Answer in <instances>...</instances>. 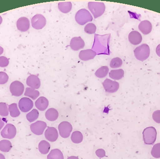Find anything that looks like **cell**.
I'll list each match as a JSON object with an SVG mask.
<instances>
[{
    "mask_svg": "<svg viewBox=\"0 0 160 159\" xmlns=\"http://www.w3.org/2000/svg\"><path fill=\"white\" fill-rule=\"evenodd\" d=\"M150 53V48L147 44H146L139 46L134 50L135 58L141 61H144L147 59L149 57Z\"/></svg>",
    "mask_w": 160,
    "mask_h": 159,
    "instance_id": "1",
    "label": "cell"
},
{
    "mask_svg": "<svg viewBox=\"0 0 160 159\" xmlns=\"http://www.w3.org/2000/svg\"><path fill=\"white\" fill-rule=\"evenodd\" d=\"M144 143L152 145L156 142L157 137V131L154 127H148L144 129L142 133Z\"/></svg>",
    "mask_w": 160,
    "mask_h": 159,
    "instance_id": "2",
    "label": "cell"
},
{
    "mask_svg": "<svg viewBox=\"0 0 160 159\" xmlns=\"http://www.w3.org/2000/svg\"><path fill=\"white\" fill-rule=\"evenodd\" d=\"M88 8L95 19L101 16L105 12V6L103 2H89Z\"/></svg>",
    "mask_w": 160,
    "mask_h": 159,
    "instance_id": "3",
    "label": "cell"
},
{
    "mask_svg": "<svg viewBox=\"0 0 160 159\" xmlns=\"http://www.w3.org/2000/svg\"><path fill=\"white\" fill-rule=\"evenodd\" d=\"M75 20L79 24L83 25L87 22L92 21L93 17L88 10L82 8L76 13Z\"/></svg>",
    "mask_w": 160,
    "mask_h": 159,
    "instance_id": "4",
    "label": "cell"
},
{
    "mask_svg": "<svg viewBox=\"0 0 160 159\" xmlns=\"http://www.w3.org/2000/svg\"><path fill=\"white\" fill-rule=\"evenodd\" d=\"M32 25L36 30H41L43 29L47 23L46 18L41 14L35 15L31 20Z\"/></svg>",
    "mask_w": 160,
    "mask_h": 159,
    "instance_id": "5",
    "label": "cell"
},
{
    "mask_svg": "<svg viewBox=\"0 0 160 159\" xmlns=\"http://www.w3.org/2000/svg\"><path fill=\"white\" fill-rule=\"evenodd\" d=\"M10 92L12 96L19 97L23 93L24 87L23 84L18 81H13L9 87Z\"/></svg>",
    "mask_w": 160,
    "mask_h": 159,
    "instance_id": "6",
    "label": "cell"
},
{
    "mask_svg": "<svg viewBox=\"0 0 160 159\" xmlns=\"http://www.w3.org/2000/svg\"><path fill=\"white\" fill-rule=\"evenodd\" d=\"M58 129L61 137L63 138H67L70 136L73 130V127L69 122L63 121L59 124Z\"/></svg>",
    "mask_w": 160,
    "mask_h": 159,
    "instance_id": "7",
    "label": "cell"
},
{
    "mask_svg": "<svg viewBox=\"0 0 160 159\" xmlns=\"http://www.w3.org/2000/svg\"><path fill=\"white\" fill-rule=\"evenodd\" d=\"M17 134V129L14 125L12 124H8L1 131V134L4 138L12 139L15 138Z\"/></svg>",
    "mask_w": 160,
    "mask_h": 159,
    "instance_id": "8",
    "label": "cell"
},
{
    "mask_svg": "<svg viewBox=\"0 0 160 159\" xmlns=\"http://www.w3.org/2000/svg\"><path fill=\"white\" fill-rule=\"evenodd\" d=\"M102 84L105 91L108 93H114L118 90L119 88V84L118 82L108 78L105 79Z\"/></svg>",
    "mask_w": 160,
    "mask_h": 159,
    "instance_id": "9",
    "label": "cell"
},
{
    "mask_svg": "<svg viewBox=\"0 0 160 159\" xmlns=\"http://www.w3.org/2000/svg\"><path fill=\"white\" fill-rule=\"evenodd\" d=\"M47 127V124L46 122L39 120L31 124L30 129L34 134L40 135L43 134Z\"/></svg>",
    "mask_w": 160,
    "mask_h": 159,
    "instance_id": "10",
    "label": "cell"
},
{
    "mask_svg": "<svg viewBox=\"0 0 160 159\" xmlns=\"http://www.w3.org/2000/svg\"><path fill=\"white\" fill-rule=\"evenodd\" d=\"M18 106L20 110L23 113H27L32 108L33 103L28 98H22L19 101Z\"/></svg>",
    "mask_w": 160,
    "mask_h": 159,
    "instance_id": "11",
    "label": "cell"
},
{
    "mask_svg": "<svg viewBox=\"0 0 160 159\" xmlns=\"http://www.w3.org/2000/svg\"><path fill=\"white\" fill-rule=\"evenodd\" d=\"M85 46V42L81 37H74L71 39L70 47L72 50L77 51L83 48Z\"/></svg>",
    "mask_w": 160,
    "mask_h": 159,
    "instance_id": "12",
    "label": "cell"
},
{
    "mask_svg": "<svg viewBox=\"0 0 160 159\" xmlns=\"http://www.w3.org/2000/svg\"><path fill=\"white\" fill-rule=\"evenodd\" d=\"M17 27L18 30L20 31H26L30 28V21L27 17H21L17 21Z\"/></svg>",
    "mask_w": 160,
    "mask_h": 159,
    "instance_id": "13",
    "label": "cell"
},
{
    "mask_svg": "<svg viewBox=\"0 0 160 159\" xmlns=\"http://www.w3.org/2000/svg\"><path fill=\"white\" fill-rule=\"evenodd\" d=\"M27 86L32 88L38 89L40 87L41 82L39 77L35 75H31L27 77L26 80Z\"/></svg>",
    "mask_w": 160,
    "mask_h": 159,
    "instance_id": "14",
    "label": "cell"
},
{
    "mask_svg": "<svg viewBox=\"0 0 160 159\" xmlns=\"http://www.w3.org/2000/svg\"><path fill=\"white\" fill-rule=\"evenodd\" d=\"M58 131L53 127H48L45 133V137L50 142H55L58 139Z\"/></svg>",
    "mask_w": 160,
    "mask_h": 159,
    "instance_id": "15",
    "label": "cell"
},
{
    "mask_svg": "<svg viewBox=\"0 0 160 159\" xmlns=\"http://www.w3.org/2000/svg\"><path fill=\"white\" fill-rule=\"evenodd\" d=\"M129 41L131 44L137 45L142 43V37L141 34L137 31H132L128 35Z\"/></svg>",
    "mask_w": 160,
    "mask_h": 159,
    "instance_id": "16",
    "label": "cell"
},
{
    "mask_svg": "<svg viewBox=\"0 0 160 159\" xmlns=\"http://www.w3.org/2000/svg\"><path fill=\"white\" fill-rule=\"evenodd\" d=\"M97 54L94 50L91 49L81 50L79 54L80 59L82 61H88L95 58Z\"/></svg>",
    "mask_w": 160,
    "mask_h": 159,
    "instance_id": "17",
    "label": "cell"
},
{
    "mask_svg": "<svg viewBox=\"0 0 160 159\" xmlns=\"http://www.w3.org/2000/svg\"><path fill=\"white\" fill-rule=\"evenodd\" d=\"M139 29L144 35L148 34L152 31V24L149 21H142L139 24Z\"/></svg>",
    "mask_w": 160,
    "mask_h": 159,
    "instance_id": "18",
    "label": "cell"
},
{
    "mask_svg": "<svg viewBox=\"0 0 160 159\" xmlns=\"http://www.w3.org/2000/svg\"><path fill=\"white\" fill-rule=\"evenodd\" d=\"M49 105V101L44 97H39L35 102V106L37 109L41 111H45Z\"/></svg>",
    "mask_w": 160,
    "mask_h": 159,
    "instance_id": "19",
    "label": "cell"
},
{
    "mask_svg": "<svg viewBox=\"0 0 160 159\" xmlns=\"http://www.w3.org/2000/svg\"><path fill=\"white\" fill-rule=\"evenodd\" d=\"M45 116L49 121H54L58 119L59 113L56 109L53 108H50L46 112Z\"/></svg>",
    "mask_w": 160,
    "mask_h": 159,
    "instance_id": "20",
    "label": "cell"
},
{
    "mask_svg": "<svg viewBox=\"0 0 160 159\" xmlns=\"http://www.w3.org/2000/svg\"><path fill=\"white\" fill-rule=\"evenodd\" d=\"M124 71L122 69L112 70L109 73V77L115 80H120L124 77Z\"/></svg>",
    "mask_w": 160,
    "mask_h": 159,
    "instance_id": "21",
    "label": "cell"
},
{
    "mask_svg": "<svg viewBox=\"0 0 160 159\" xmlns=\"http://www.w3.org/2000/svg\"><path fill=\"white\" fill-rule=\"evenodd\" d=\"M51 146L49 143L46 141H41L38 144V150L41 154L47 155L49 152Z\"/></svg>",
    "mask_w": 160,
    "mask_h": 159,
    "instance_id": "22",
    "label": "cell"
},
{
    "mask_svg": "<svg viewBox=\"0 0 160 159\" xmlns=\"http://www.w3.org/2000/svg\"><path fill=\"white\" fill-rule=\"evenodd\" d=\"M39 95H40V93L39 91L31 87L26 88L25 93H24V95L25 96L30 97L33 100H35L36 99H37L39 97Z\"/></svg>",
    "mask_w": 160,
    "mask_h": 159,
    "instance_id": "23",
    "label": "cell"
},
{
    "mask_svg": "<svg viewBox=\"0 0 160 159\" xmlns=\"http://www.w3.org/2000/svg\"><path fill=\"white\" fill-rule=\"evenodd\" d=\"M58 8L61 12L68 13L72 9V4L71 2H62L58 3Z\"/></svg>",
    "mask_w": 160,
    "mask_h": 159,
    "instance_id": "24",
    "label": "cell"
},
{
    "mask_svg": "<svg viewBox=\"0 0 160 159\" xmlns=\"http://www.w3.org/2000/svg\"><path fill=\"white\" fill-rule=\"evenodd\" d=\"M48 159H64L63 155L58 149H52L47 157Z\"/></svg>",
    "mask_w": 160,
    "mask_h": 159,
    "instance_id": "25",
    "label": "cell"
},
{
    "mask_svg": "<svg viewBox=\"0 0 160 159\" xmlns=\"http://www.w3.org/2000/svg\"><path fill=\"white\" fill-rule=\"evenodd\" d=\"M12 147V144L8 140H3L0 141V151L2 152H9Z\"/></svg>",
    "mask_w": 160,
    "mask_h": 159,
    "instance_id": "26",
    "label": "cell"
},
{
    "mask_svg": "<svg viewBox=\"0 0 160 159\" xmlns=\"http://www.w3.org/2000/svg\"><path fill=\"white\" fill-rule=\"evenodd\" d=\"M8 111L10 113V115L13 118L18 117L20 115L18 105L16 103H13L8 105Z\"/></svg>",
    "mask_w": 160,
    "mask_h": 159,
    "instance_id": "27",
    "label": "cell"
},
{
    "mask_svg": "<svg viewBox=\"0 0 160 159\" xmlns=\"http://www.w3.org/2000/svg\"><path fill=\"white\" fill-rule=\"evenodd\" d=\"M109 71V69L107 66H102L96 71L95 75L98 78H103L107 76Z\"/></svg>",
    "mask_w": 160,
    "mask_h": 159,
    "instance_id": "28",
    "label": "cell"
},
{
    "mask_svg": "<svg viewBox=\"0 0 160 159\" xmlns=\"http://www.w3.org/2000/svg\"><path fill=\"white\" fill-rule=\"evenodd\" d=\"M71 139L74 143L79 144L83 141V135L79 131H75L71 135Z\"/></svg>",
    "mask_w": 160,
    "mask_h": 159,
    "instance_id": "29",
    "label": "cell"
},
{
    "mask_svg": "<svg viewBox=\"0 0 160 159\" xmlns=\"http://www.w3.org/2000/svg\"><path fill=\"white\" fill-rule=\"evenodd\" d=\"M39 116V113L37 109H34L26 115V118L30 122L35 121Z\"/></svg>",
    "mask_w": 160,
    "mask_h": 159,
    "instance_id": "30",
    "label": "cell"
},
{
    "mask_svg": "<svg viewBox=\"0 0 160 159\" xmlns=\"http://www.w3.org/2000/svg\"><path fill=\"white\" fill-rule=\"evenodd\" d=\"M123 62L119 58H115L112 59L110 63V67L113 69L119 68L122 66Z\"/></svg>",
    "mask_w": 160,
    "mask_h": 159,
    "instance_id": "31",
    "label": "cell"
},
{
    "mask_svg": "<svg viewBox=\"0 0 160 159\" xmlns=\"http://www.w3.org/2000/svg\"><path fill=\"white\" fill-rule=\"evenodd\" d=\"M97 30V27L95 24L89 23L87 24L84 28V31L86 33L88 34H95Z\"/></svg>",
    "mask_w": 160,
    "mask_h": 159,
    "instance_id": "32",
    "label": "cell"
},
{
    "mask_svg": "<svg viewBox=\"0 0 160 159\" xmlns=\"http://www.w3.org/2000/svg\"><path fill=\"white\" fill-rule=\"evenodd\" d=\"M151 155L152 157L156 158H160V143L156 144L154 146L152 150H151Z\"/></svg>",
    "mask_w": 160,
    "mask_h": 159,
    "instance_id": "33",
    "label": "cell"
},
{
    "mask_svg": "<svg viewBox=\"0 0 160 159\" xmlns=\"http://www.w3.org/2000/svg\"><path fill=\"white\" fill-rule=\"evenodd\" d=\"M8 115V109L5 103H0V115L6 117Z\"/></svg>",
    "mask_w": 160,
    "mask_h": 159,
    "instance_id": "34",
    "label": "cell"
},
{
    "mask_svg": "<svg viewBox=\"0 0 160 159\" xmlns=\"http://www.w3.org/2000/svg\"><path fill=\"white\" fill-rule=\"evenodd\" d=\"M8 76L5 72H0V85H3L8 81Z\"/></svg>",
    "mask_w": 160,
    "mask_h": 159,
    "instance_id": "35",
    "label": "cell"
},
{
    "mask_svg": "<svg viewBox=\"0 0 160 159\" xmlns=\"http://www.w3.org/2000/svg\"><path fill=\"white\" fill-rule=\"evenodd\" d=\"M8 64H9V59L4 56L0 57V67H7Z\"/></svg>",
    "mask_w": 160,
    "mask_h": 159,
    "instance_id": "36",
    "label": "cell"
},
{
    "mask_svg": "<svg viewBox=\"0 0 160 159\" xmlns=\"http://www.w3.org/2000/svg\"><path fill=\"white\" fill-rule=\"evenodd\" d=\"M153 120L158 124H160V110H157L152 115Z\"/></svg>",
    "mask_w": 160,
    "mask_h": 159,
    "instance_id": "37",
    "label": "cell"
},
{
    "mask_svg": "<svg viewBox=\"0 0 160 159\" xmlns=\"http://www.w3.org/2000/svg\"><path fill=\"white\" fill-rule=\"evenodd\" d=\"M96 154L98 157L101 158L105 157V151L102 149H98L96 151Z\"/></svg>",
    "mask_w": 160,
    "mask_h": 159,
    "instance_id": "38",
    "label": "cell"
},
{
    "mask_svg": "<svg viewBox=\"0 0 160 159\" xmlns=\"http://www.w3.org/2000/svg\"><path fill=\"white\" fill-rule=\"evenodd\" d=\"M156 53H157V55L160 57V44L157 46V48H156Z\"/></svg>",
    "mask_w": 160,
    "mask_h": 159,
    "instance_id": "39",
    "label": "cell"
},
{
    "mask_svg": "<svg viewBox=\"0 0 160 159\" xmlns=\"http://www.w3.org/2000/svg\"><path fill=\"white\" fill-rule=\"evenodd\" d=\"M4 126V122L2 120V119L0 118V131L2 129L3 126Z\"/></svg>",
    "mask_w": 160,
    "mask_h": 159,
    "instance_id": "40",
    "label": "cell"
},
{
    "mask_svg": "<svg viewBox=\"0 0 160 159\" xmlns=\"http://www.w3.org/2000/svg\"><path fill=\"white\" fill-rule=\"evenodd\" d=\"M67 159H79L78 157H75V156H71V157H69Z\"/></svg>",
    "mask_w": 160,
    "mask_h": 159,
    "instance_id": "41",
    "label": "cell"
},
{
    "mask_svg": "<svg viewBox=\"0 0 160 159\" xmlns=\"http://www.w3.org/2000/svg\"><path fill=\"white\" fill-rule=\"evenodd\" d=\"M3 52V48L0 46V55H2Z\"/></svg>",
    "mask_w": 160,
    "mask_h": 159,
    "instance_id": "42",
    "label": "cell"
},
{
    "mask_svg": "<svg viewBox=\"0 0 160 159\" xmlns=\"http://www.w3.org/2000/svg\"><path fill=\"white\" fill-rule=\"evenodd\" d=\"M0 159H5L4 156L2 154H0Z\"/></svg>",
    "mask_w": 160,
    "mask_h": 159,
    "instance_id": "43",
    "label": "cell"
},
{
    "mask_svg": "<svg viewBox=\"0 0 160 159\" xmlns=\"http://www.w3.org/2000/svg\"><path fill=\"white\" fill-rule=\"evenodd\" d=\"M2 16H0V25L2 23Z\"/></svg>",
    "mask_w": 160,
    "mask_h": 159,
    "instance_id": "44",
    "label": "cell"
}]
</instances>
